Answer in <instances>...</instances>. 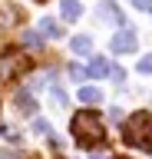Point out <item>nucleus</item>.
I'll return each mask as SVG.
<instances>
[{
    "instance_id": "1",
    "label": "nucleus",
    "mask_w": 152,
    "mask_h": 159,
    "mask_svg": "<svg viewBox=\"0 0 152 159\" xmlns=\"http://www.w3.org/2000/svg\"><path fill=\"white\" fill-rule=\"evenodd\" d=\"M70 133H73V139H76V146L96 149L102 139H106V123H102V116L96 109H80V113L70 119Z\"/></svg>"
},
{
    "instance_id": "2",
    "label": "nucleus",
    "mask_w": 152,
    "mask_h": 159,
    "mask_svg": "<svg viewBox=\"0 0 152 159\" xmlns=\"http://www.w3.org/2000/svg\"><path fill=\"white\" fill-rule=\"evenodd\" d=\"M122 139H126V146L132 149H145L152 152V113H132L126 119V126H122Z\"/></svg>"
},
{
    "instance_id": "3",
    "label": "nucleus",
    "mask_w": 152,
    "mask_h": 159,
    "mask_svg": "<svg viewBox=\"0 0 152 159\" xmlns=\"http://www.w3.org/2000/svg\"><path fill=\"white\" fill-rule=\"evenodd\" d=\"M136 30H119V33H112L109 40V50L112 53H119V57H126V53H136Z\"/></svg>"
},
{
    "instance_id": "4",
    "label": "nucleus",
    "mask_w": 152,
    "mask_h": 159,
    "mask_svg": "<svg viewBox=\"0 0 152 159\" xmlns=\"http://www.w3.org/2000/svg\"><path fill=\"white\" fill-rule=\"evenodd\" d=\"M99 17L112 27H126V17H122V10L116 7V0H102L99 3Z\"/></svg>"
},
{
    "instance_id": "5",
    "label": "nucleus",
    "mask_w": 152,
    "mask_h": 159,
    "mask_svg": "<svg viewBox=\"0 0 152 159\" xmlns=\"http://www.w3.org/2000/svg\"><path fill=\"white\" fill-rule=\"evenodd\" d=\"M17 109H20L23 116H37V99L27 89H17Z\"/></svg>"
},
{
    "instance_id": "6",
    "label": "nucleus",
    "mask_w": 152,
    "mask_h": 159,
    "mask_svg": "<svg viewBox=\"0 0 152 159\" xmlns=\"http://www.w3.org/2000/svg\"><path fill=\"white\" fill-rule=\"evenodd\" d=\"M23 47L33 50V53H40V50H43V33H37V30H23Z\"/></svg>"
},
{
    "instance_id": "7",
    "label": "nucleus",
    "mask_w": 152,
    "mask_h": 159,
    "mask_svg": "<svg viewBox=\"0 0 152 159\" xmlns=\"http://www.w3.org/2000/svg\"><path fill=\"white\" fill-rule=\"evenodd\" d=\"M60 10H63V17H66V20H80L83 3H80V0H60Z\"/></svg>"
},
{
    "instance_id": "8",
    "label": "nucleus",
    "mask_w": 152,
    "mask_h": 159,
    "mask_svg": "<svg viewBox=\"0 0 152 159\" xmlns=\"http://www.w3.org/2000/svg\"><path fill=\"white\" fill-rule=\"evenodd\" d=\"M40 30H43V37H53V40L63 37V27H60L53 17H43V20H40Z\"/></svg>"
},
{
    "instance_id": "9",
    "label": "nucleus",
    "mask_w": 152,
    "mask_h": 159,
    "mask_svg": "<svg viewBox=\"0 0 152 159\" xmlns=\"http://www.w3.org/2000/svg\"><path fill=\"white\" fill-rule=\"evenodd\" d=\"M102 99V93L96 86H80V103H86V106H96Z\"/></svg>"
},
{
    "instance_id": "10",
    "label": "nucleus",
    "mask_w": 152,
    "mask_h": 159,
    "mask_svg": "<svg viewBox=\"0 0 152 159\" xmlns=\"http://www.w3.org/2000/svg\"><path fill=\"white\" fill-rule=\"evenodd\" d=\"M89 76H96V80L109 76V63H106L102 57H93V63H89Z\"/></svg>"
},
{
    "instance_id": "11",
    "label": "nucleus",
    "mask_w": 152,
    "mask_h": 159,
    "mask_svg": "<svg viewBox=\"0 0 152 159\" xmlns=\"http://www.w3.org/2000/svg\"><path fill=\"white\" fill-rule=\"evenodd\" d=\"M70 47H73V53H89V50H93V40L89 37H73Z\"/></svg>"
},
{
    "instance_id": "12",
    "label": "nucleus",
    "mask_w": 152,
    "mask_h": 159,
    "mask_svg": "<svg viewBox=\"0 0 152 159\" xmlns=\"http://www.w3.org/2000/svg\"><path fill=\"white\" fill-rule=\"evenodd\" d=\"M70 76L80 83V80H86V76H89V70H86V66H80V63H70Z\"/></svg>"
},
{
    "instance_id": "13",
    "label": "nucleus",
    "mask_w": 152,
    "mask_h": 159,
    "mask_svg": "<svg viewBox=\"0 0 152 159\" xmlns=\"http://www.w3.org/2000/svg\"><path fill=\"white\" fill-rule=\"evenodd\" d=\"M50 96H53V103H56V106H66V93H63L60 86H50Z\"/></svg>"
},
{
    "instance_id": "14",
    "label": "nucleus",
    "mask_w": 152,
    "mask_h": 159,
    "mask_svg": "<svg viewBox=\"0 0 152 159\" xmlns=\"http://www.w3.org/2000/svg\"><path fill=\"white\" fill-rule=\"evenodd\" d=\"M0 136H3V139H10V143H17V139H20L13 126H0Z\"/></svg>"
},
{
    "instance_id": "15",
    "label": "nucleus",
    "mask_w": 152,
    "mask_h": 159,
    "mask_svg": "<svg viewBox=\"0 0 152 159\" xmlns=\"http://www.w3.org/2000/svg\"><path fill=\"white\" fill-rule=\"evenodd\" d=\"M139 73H152V53H145L139 60Z\"/></svg>"
},
{
    "instance_id": "16",
    "label": "nucleus",
    "mask_w": 152,
    "mask_h": 159,
    "mask_svg": "<svg viewBox=\"0 0 152 159\" xmlns=\"http://www.w3.org/2000/svg\"><path fill=\"white\" fill-rule=\"evenodd\" d=\"M33 133H50V123H46V119H33Z\"/></svg>"
},
{
    "instance_id": "17",
    "label": "nucleus",
    "mask_w": 152,
    "mask_h": 159,
    "mask_svg": "<svg viewBox=\"0 0 152 159\" xmlns=\"http://www.w3.org/2000/svg\"><path fill=\"white\" fill-rule=\"evenodd\" d=\"M109 76H112V80H116V83H122V80H126V73H122V70H119V66H112V63H109Z\"/></svg>"
},
{
    "instance_id": "18",
    "label": "nucleus",
    "mask_w": 152,
    "mask_h": 159,
    "mask_svg": "<svg viewBox=\"0 0 152 159\" xmlns=\"http://www.w3.org/2000/svg\"><path fill=\"white\" fill-rule=\"evenodd\" d=\"M132 7H136V10H149V13H152V0H132Z\"/></svg>"
},
{
    "instance_id": "19",
    "label": "nucleus",
    "mask_w": 152,
    "mask_h": 159,
    "mask_svg": "<svg viewBox=\"0 0 152 159\" xmlns=\"http://www.w3.org/2000/svg\"><path fill=\"white\" fill-rule=\"evenodd\" d=\"M0 159H17V152H0Z\"/></svg>"
},
{
    "instance_id": "20",
    "label": "nucleus",
    "mask_w": 152,
    "mask_h": 159,
    "mask_svg": "<svg viewBox=\"0 0 152 159\" xmlns=\"http://www.w3.org/2000/svg\"><path fill=\"white\" fill-rule=\"evenodd\" d=\"M93 159H106V156H93Z\"/></svg>"
}]
</instances>
